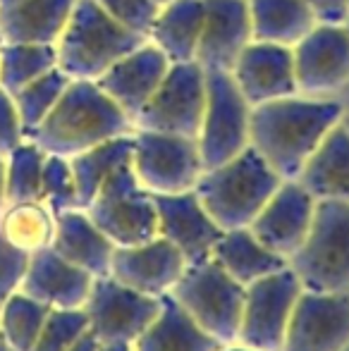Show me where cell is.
Segmentation results:
<instances>
[{"label":"cell","instance_id":"cell-26","mask_svg":"<svg viewBox=\"0 0 349 351\" xmlns=\"http://www.w3.org/2000/svg\"><path fill=\"white\" fill-rule=\"evenodd\" d=\"M210 258L242 287L287 268V261L282 256L273 254L270 249H265L261 241L252 234L249 227L225 230L220 234V239L215 241Z\"/></svg>","mask_w":349,"mask_h":351},{"label":"cell","instance_id":"cell-40","mask_svg":"<svg viewBox=\"0 0 349 351\" xmlns=\"http://www.w3.org/2000/svg\"><path fill=\"white\" fill-rule=\"evenodd\" d=\"M306 3L323 24H345L349 17V0H306Z\"/></svg>","mask_w":349,"mask_h":351},{"label":"cell","instance_id":"cell-15","mask_svg":"<svg viewBox=\"0 0 349 351\" xmlns=\"http://www.w3.org/2000/svg\"><path fill=\"white\" fill-rule=\"evenodd\" d=\"M316 199L297 180H282L268 204L258 210L249 230L273 254L289 261L311 230Z\"/></svg>","mask_w":349,"mask_h":351},{"label":"cell","instance_id":"cell-29","mask_svg":"<svg viewBox=\"0 0 349 351\" xmlns=\"http://www.w3.org/2000/svg\"><path fill=\"white\" fill-rule=\"evenodd\" d=\"M132 153H134V134H125V136H115V139H108L98 143V146L88 148V151H82L70 158L80 208H86L91 204L93 196L103 186V182L122 162L132 160Z\"/></svg>","mask_w":349,"mask_h":351},{"label":"cell","instance_id":"cell-32","mask_svg":"<svg viewBox=\"0 0 349 351\" xmlns=\"http://www.w3.org/2000/svg\"><path fill=\"white\" fill-rule=\"evenodd\" d=\"M51 311L17 289L0 306V342L10 351H32Z\"/></svg>","mask_w":349,"mask_h":351},{"label":"cell","instance_id":"cell-44","mask_svg":"<svg viewBox=\"0 0 349 351\" xmlns=\"http://www.w3.org/2000/svg\"><path fill=\"white\" fill-rule=\"evenodd\" d=\"M220 351H256V349H252V347H244V344H239V342H232V344H225Z\"/></svg>","mask_w":349,"mask_h":351},{"label":"cell","instance_id":"cell-2","mask_svg":"<svg viewBox=\"0 0 349 351\" xmlns=\"http://www.w3.org/2000/svg\"><path fill=\"white\" fill-rule=\"evenodd\" d=\"M134 132V122L96 82L72 79L53 110L27 139L46 153L72 158L108 139Z\"/></svg>","mask_w":349,"mask_h":351},{"label":"cell","instance_id":"cell-4","mask_svg":"<svg viewBox=\"0 0 349 351\" xmlns=\"http://www.w3.org/2000/svg\"><path fill=\"white\" fill-rule=\"evenodd\" d=\"M149 38L112 19L96 0H75V8L56 41L58 67L70 79L96 82L117 60Z\"/></svg>","mask_w":349,"mask_h":351},{"label":"cell","instance_id":"cell-20","mask_svg":"<svg viewBox=\"0 0 349 351\" xmlns=\"http://www.w3.org/2000/svg\"><path fill=\"white\" fill-rule=\"evenodd\" d=\"M168 70L170 60L165 58V53L151 41H146L144 46L117 60L108 72H103L96 79V84L134 122L136 115L144 110V106L156 93V88L160 86Z\"/></svg>","mask_w":349,"mask_h":351},{"label":"cell","instance_id":"cell-5","mask_svg":"<svg viewBox=\"0 0 349 351\" xmlns=\"http://www.w3.org/2000/svg\"><path fill=\"white\" fill-rule=\"evenodd\" d=\"M287 265L304 289L349 291V204L316 201L311 230Z\"/></svg>","mask_w":349,"mask_h":351},{"label":"cell","instance_id":"cell-42","mask_svg":"<svg viewBox=\"0 0 349 351\" xmlns=\"http://www.w3.org/2000/svg\"><path fill=\"white\" fill-rule=\"evenodd\" d=\"M98 351H134V347L127 342H112V344H101Z\"/></svg>","mask_w":349,"mask_h":351},{"label":"cell","instance_id":"cell-12","mask_svg":"<svg viewBox=\"0 0 349 351\" xmlns=\"http://www.w3.org/2000/svg\"><path fill=\"white\" fill-rule=\"evenodd\" d=\"M82 308L88 318V332L101 344H134L158 315L160 299L146 296L110 275H103L93 278L91 291Z\"/></svg>","mask_w":349,"mask_h":351},{"label":"cell","instance_id":"cell-50","mask_svg":"<svg viewBox=\"0 0 349 351\" xmlns=\"http://www.w3.org/2000/svg\"><path fill=\"white\" fill-rule=\"evenodd\" d=\"M342 351H349V344H347V347H345V349H342Z\"/></svg>","mask_w":349,"mask_h":351},{"label":"cell","instance_id":"cell-49","mask_svg":"<svg viewBox=\"0 0 349 351\" xmlns=\"http://www.w3.org/2000/svg\"><path fill=\"white\" fill-rule=\"evenodd\" d=\"M345 27H347V29H349V17H347V19H345Z\"/></svg>","mask_w":349,"mask_h":351},{"label":"cell","instance_id":"cell-16","mask_svg":"<svg viewBox=\"0 0 349 351\" xmlns=\"http://www.w3.org/2000/svg\"><path fill=\"white\" fill-rule=\"evenodd\" d=\"M184 268L186 258L180 249L163 237H156L136 246H115L108 275L141 294L160 299L170 294Z\"/></svg>","mask_w":349,"mask_h":351},{"label":"cell","instance_id":"cell-48","mask_svg":"<svg viewBox=\"0 0 349 351\" xmlns=\"http://www.w3.org/2000/svg\"><path fill=\"white\" fill-rule=\"evenodd\" d=\"M0 351H10V349H8V347H5V344H3V342H0Z\"/></svg>","mask_w":349,"mask_h":351},{"label":"cell","instance_id":"cell-17","mask_svg":"<svg viewBox=\"0 0 349 351\" xmlns=\"http://www.w3.org/2000/svg\"><path fill=\"white\" fill-rule=\"evenodd\" d=\"M230 72L252 108L299 93L294 79V53L289 46L252 41L239 53Z\"/></svg>","mask_w":349,"mask_h":351},{"label":"cell","instance_id":"cell-13","mask_svg":"<svg viewBox=\"0 0 349 351\" xmlns=\"http://www.w3.org/2000/svg\"><path fill=\"white\" fill-rule=\"evenodd\" d=\"M349 344V291L302 289L280 351H342Z\"/></svg>","mask_w":349,"mask_h":351},{"label":"cell","instance_id":"cell-24","mask_svg":"<svg viewBox=\"0 0 349 351\" xmlns=\"http://www.w3.org/2000/svg\"><path fill=\"white\" fill-rule=\"evenodd\" d=\"M75 0H22L0 8V43H53L60 38Z\"/></svg>","mask_w":349,"mask_h":351},{"label":"cell","instance_id":"cell-6","mask_svg":"<svg viewBox=\"0 0 349 351\" xmlns=\"http://www.w3.org/2000/svg\"><path fill=\"white\" fill-rule=\"evenodd\" d=\"M170 294L210 337L220 344L237 342L244 287L230 278L210 256L186 263Z\"/></svg>","mask_w":349,"mask_h":351},{"label":"cell","instance_id":"cell-23","mask_svg":"<svg viewBox=\"0 0 349 351\" xmlns=\"http://www.w3.org/2000/svg\"><path fill=\"white\" fill-rule=\"evenodd\" d=\"M297 182L316 201L349 204V132L342 120L318 143Z\"/></svg>","mask_w":349,"mask_h":351},{"label":"cell","instance_id":"cell-34","mask_svg":"<svg viewBox=\"0 0 349 351\" xmlns=\"http://www.w3.org/2000/svg\"><path fill=\"white\" fill-rule=\"evenodd\" d=\"M70 82L72 79L67 77L60 67H53L51 72L34 79L32 84H27V86L14 93L12 101H14V106H17V115H19V122H22L24 139H27V136L41 125L43 117L53 110V106L58 103V98L62 96V91H65Z\"/></svg>","mask_w":349,"mask_h":351},{"label":"cell","instance_id":"cell-8","mask_svg":"<svg viewBox=\"0 0 349 351\" xmlns=\"http://www.w3.org/2000/svg\"><path fill=\"white\" fill-rule=\"evenodd\" d=\"M252 106L232 79V72L206 70V108L199 130V153L204 170L232 160L249 146Z\"/></svg>","mask_w":349,"mask_h":351},{"label":"cell","instance_id":"cell-22","mask_svg":"<svg viewBox=\"0 0 349 351\" xmlns=\"http://www.w3.org/2000/svg\"><path fill=\"white\" fill-rule=\"evenodd\" d=\"M51 249L72 265L86 270L91 278H103L110 273L115 244L98 230L84 208H72L56 215Z\"/></svg>","mask_w":349,"mask_h":351},{"label":"cell","instance_id":"cell-36","mask_svg":"<svg viewBox=\"0 0 349 351\" xmlns=\"http://www.w3.org/2000/svg\"><path fill=\"white\" fill-rule=\"evenodd\" d=\"M41 201L53 213H56V215L58 213L80 208L75 175H72V167H70V158L46 153V160H43V175H41Z\"/></svg>","mask_w":349,"mask_h":351},{"label":"cell","instance_id":"cell-30","mask_svg":"<svg viewBox=\"0 0 349 351\" xmlns=\"http://www.w3.org/2000/svg\"><path fill=\"white\" fill-rule=\"evenodd\" d=\"M0 232L10 244L32 256L51 246L56 234V213L43 201L5 204L0 210Z\"/></svg>","mask_w":349,"mask_h":351},{"label":"cell","instance_id":"cell-3","mask_svg":"<svg viewBox=\"0 0 349 351\" xmlns=\"http://www.w3.org/2000/svg\"><path fill=\"white\" fill-rule=\"evenodd\" d=\"M280 184V175L249 143L232 160L201 172L194 194L215 225L225 232L252 225Z\"/></svg>","mask_w":349,"mask_h":351},{"label":"cell","instance_id":"cell-18","mask_svg":"<svg viewBox=\"0 0 349 351\" xmlns=\"http://www.w3.org/2000/svg\"><path fill=\"white\" fill-rule=\"evenodd\" d=\"M249 43L252 19L247 0H204V27L194 58L204 70L230 72Z\"/></svg>","mask_w":349,"mask_h":351},{"label":"cell","instance_id":"cell-28","mask_svg":"<svg viewBox=\"0 0 349 351\" xmlns=\"http://www.w3.org/2000/svg\"><path fill=\"white\" fill-rule=\"evenodd\" d=\"M252 41L297 46L318 24L306 0H247Z\"/></svg>","mask_w":349,"mask_h":351},{"label":"cell","instance_id":"cell-31","mask_svg":"<svg viewBox=\"0 0 349 351\" xmlns=\"http://www.w3.org/2000/svg\"><path fill=\"white\" fill-rule=\"evenodd\" d=\"M53 67H58L53 43H0V88L10 96Z\"/></svg>","mask_w":349,"mask_h":351},{"label":"cell","instance_id":"cell-10","mask_svg":"<svg viewBox=\"0 0 349 351\" xmlns=\"http://www.w3.org/2000/svg\"><path fill=\"white\" fill-rule=\"evenodd\" d=\"M302 289V282L289 265L244 287L237 342L256 351L282 349L289 315Z\"/></svg>","mask_w":349,"mask_h":351},{"label":"cell","instance_id":"cell-19","mask_svg":"<svg viewBox=\"0 0 349 351\" xmlns=\"http://www.w3.org/2000/svg\"><path fill=\"white\" fill-rule=\"evenodd\" d=\"M154 204L158 213V237L177 246L186 263L208 258L223 230L206 213L194 189L182 194H154Z\"/></svg>","mask_w":349,"mask_h":351},{"label":"cell","instance_id":"cell-9","mask_svg":"<svg viewBox=\"0 0 349 351\" xmlns=\"http://www.w3.org/2000/svg\"><path fill=\"white\" fill-rule=\"evenodd\" d=\"M206 108V70L196 60L170 62L160 86L136 115L134 127L196 139Z\"/></svg>","mask_w":349,"mask_h":351},{"label":"cell","instance_id":"cell-27","mask_svg":"<svg viewBox=\"0 0 349 351\" xmlns=\"http://www.w3.org/2000/svg\"><path fill=\"white\" fill-rule=\"evenodd\" d=\"M204 0H170L163 5L149 32V41L165 53L170 62H191L196 58Z\"/></svg>","mask_w":349,"mask_h":351},{"label":"cell","instance_id":"cell-37","mask_svg":"<svg viewBox=\"0 0 349 351\" xmlns=\"http://www.w3.org/2000/svg\"><path fill=\"white\" fill-rule=\"evenodd\" d=\"M112 19L125 24L127 29L136 34H144L149 38V32L158 17L160 8L154 0H96Z\"/></svg>","mask_w":349,"mask_h":351},{"label":"cell","instance_id":"cell-45","mask_svg":"<svg viewBox=\"0 0 349 351\" xmlns=\"http://www.w3.org/2000/svg\"><path fill=\"white\" fill-rule=\"evenodd\" d=\"M17 3H22V0H0V8H12Z\"/></svg>","mask_w":349,"mask_h":351},{"label":"cell","instance_id":"cell-7","mask_svg":"<svg viewBox=\"0 0 349 351\" xmlns=\"http://www.w3.org/2000/svg\"><path fill=\"white\" fill-rule=\"evenodd\" d=\"M84 210L115 246H136L158 237L154 194L136 180L132 160L122 162L103 182Z\"/></svg>","mask_w":349,"mask_h":351},{"label":"cell","instance_id":"cell-25","mask_svg":"<svg viewBox=\"0 0 349 351\" xmlns=\"http://www.w3.org/2000/svg\"><path fill=\"white\" fill-rule=\"evenodd\" d=\"M132 347L134 351H220L225 344L201 330L173 294H163L158 315Z\"/></svg>","mask_w":349,"mask_h":351},{"label":"cell","instance_id":"cell-14","mask_svg":"<svg viewBox=\"0 0 349 351\" xmlns=\"http://www.w3.org/2000/svg\"><path fill=\"white\" fill-rule=\"evenodd\" d=\"M292 53L299 93L323 96L349 82V29L345 24L318 22L292 46Z\"/></svg>","mask_w":349,"mask_h":351},{"label":"cell","instance_id":"cell-46","mask_svg":"<svg viewBox=\"0 0 349 351\" xmlns=\"http://www.w3.org/2000/svg\"><path fill=\"white\" fill-rule=\"evenodd\" d=\"M342 125H345L347 132H349V115H342Z\"/></svg>","mask_w":349,"mask_h":351},{"label":"cell","instance_id":"cell-1","mask_svg":"<svg viewBox=\"0 0 349 351\" xmlns=\"http://www.w3.org/2000/svg\"><path fill=\"white\" fill-rule=\"evenodd\" d=\"M342 115L345 110L337 101L275 98L252 108L249 143L278 172L280 180H297L318 143Z\"/></svg>","mask_w":349,"mask_h":351},{"label":"cell","instance_id":"cell-38","mask_svg":"<svg viewBox=\"0 0 349 351\" xmlns=\"http://www.w3.org/2000/svg\"><path fill=\"white\" fill-rule=\"evenodd\" d=\"M29 265V254L12 246L0 232V306L19 289Z\"/></svg>","mask_w":349,"mask_h":351},{"label":"cell","instance_id":"cell-39","mask_svg":"<svg viewBox=\"0 0 349 351\" xmlns=\"http://www.w3.org/2000/svg\"><path fill=\"white\" fill-rule=\"evenodd\" d=\"M24 141V130L12 96L0 88V156H8L17 143Z\"/></svg>","mask_w":349,"mask_h":351},{"label":"cell","instance_id":"cell-11","mask_svg":"<svg viewBox=\"0 0 349 351\" xmlns=\"http://www.w3.org/2000/svg\"><path fill=\"white\" fill-rule=\"evenodd\" d=\"M132 167L141 186L151 194L191 191L204 172L196 139L146 130L134 132Z\"/></svg>","mask_w":349,"mask_h":351},{"label":"cell","instance_id":"cell-47","mask_svg":"<svg viewBox=\"0 0 349 351\" xmlns=\"http://www.w3.org/2000/svg\"><path fill=\"white\" fill-rule=\"evenodd\" d=\"M154 3H156V5H158V8H163V5H168V3H170V0H154Z\"/></svg>","mask_w":349,"mask_h":351},{"label":"cell","instance_id":"cell-33","mask_svg":"<svg viewBox=\"0 0 349 351\" xmlns=\"http://www.w3.org/2000/svg\"><path fill=\"white\" fill-rule=\"evenodd\" d=\"M46 151L24 139L5 156V204L41 201V175Z\"/></svg>","mask_w":349,"mask_h":351},{"label":"cell","instance_id":"cell-43","mask_svg":"<svg viewBox=\"0 0 349 351\" xmlns=\"http://www.w3.org/2000/svg\"><path fill=\"white\" fill-rule=\"evenodd\" d=\"M5 206V156H0V210Z\"/></svg>","mask_w":349,"mask_h":351},{"label":"cell","instance_id":"cell-41","mask_svg":"<svg viewBox=\"0 0 349 351\" xmlns=\"http://www.w3.org/2000/svg\"><path fill=\"white\" fill-rule=\"evenodd\" d=\"M98 347H101V342H98V339L93 337L91 332H86L84 337H82L70 351H98Z\"/></svg>","mask_w":349,"mask_h":351},{"label":"cell","instance_id":"cell-35","mask_svg":"<svg viewBox=\"0 0 349 351\" xmlns=\"http://www.w3.org/2000/svg\"><path fill=\"white\" fill-rule=\"evenodd\" d=\"M86 332L84 308H53L32 351H70Z\"/></svg>","mask_w":349,"mask_h":351},{"label":"cell","instance_id":"cell-21","mask_svg":"<svg viewBox=\"0 0 349 351\" xmlns=\"http://www.w3.org/2000/svg\"><path fill=\"white\" fill-rule=\"evenodd\" d=\"M93 278L86 270L58 256L51 246L29 256L19 291L46 304L48 308H82L91 291Z\"/></svg>","mask_w":349,"mask_h":351}]
</instances>
